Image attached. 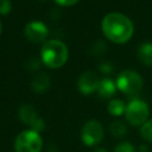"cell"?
I'll return each mask as SVG.
<instances>
[{
	"instance_id": "obj_20",
	"label": "cell",
	"mask_w": 152,
	"mask_h": 152,
	"mask_svg": "<svg viewBox=\"0 0 152 152\" xmlns=\"http://www.w3.org/2000/svg\"><path fill=\"white\" fill-rule=\"evenodd\" d=\"M56 4H58L59 6H64V7H68V6H72L78 2V0H55Z\"/></svg>"
},
{
	"instance_id": "obj_11",
	"label": "cell",
	"mask_w": 152,
	"mask_h": 152,
	"mask_svg": "<svg viewBox=\"0 0 152 152\" xmlns=\"http://www.w3.org/2000/svg\"><path fill=\"white\" fill-rule=\"evenodd\" d=\"M116 89L118 88H116L115 82L113 80L106 77V78H102L100 81V84L97 88V94L102 99H109L116 93Z\"/></svg>"
},
{
	"instance_id": "obj_6",
	"label": "cell",
	"mask_w": 152,
	"mask_h": 152,
	"mask_svg": "<svg viewBox=\"0 0 152 152\" xmlns=\"http://www.w3.org/2000/svg\"><path fill=\"white\" fill-rule=\"evenodd\" d=\"M81 139L87 146H96L103 139V127L96 120H88L81 129Z\"/></svg>"
},
{
	"instance_id": "obj_12",
	"label": "cell",
	"mask_w": 152,
	"mask_h": 152,
	"mask_svg": "<svg viewBox=\"0 0 152 152\" xmlns=\"http://www.w3.org/2000/svg\"><path fill=\"white\" fill-rule=\"evenodd\" d=\"M137 55L141 64L146 66H152V43H142L139 46Z\"/></svg>"
},
{
	"instance_id": "obj_23",
	"label": "cell",
	"mask_w": 152,
	"mask_h": 152,
	"mask_svg": "<svg viewBox=\"0 0 152 152\" xmlns=\"http://www.w3.org/2000/svg\"><path fill=\"white\" fill-rule=\"evenodd\" d=\"M40 1H44V0H40Z\"/></svg>"
},
{
	"instance_id": "obj_18",
	"label": "cell",
	"mask_w": 152,
	"mask_h": 152,
	"mask_svg": "<svg viewBox=\"0 0 152 152\" xmlns=\"http://www.w3.org/2000/svg\"><path fill=\"white\" fill-rule=\"evenodd\" d=\"M39 64H40V62H39L37 58L31 57V58L25 63V68H26L27 70H30V71H34V70H37V69L39 68Z\"/></svg>"
},
{
	"instance_id": "obj_5",
	"label": "cell",
	"mask_w": 152,
	"mask_h": 152,
	"mask_svg": "<svg viewBox=\"0 0 152 152\" xmlns=\"http://www.w3.org/2000/svg\"><path fill=\"white\" fill-rule=\"evenodd\" d=\"M150 110L145 101L140 99H133L126 104L125 116L129 125L132 126H142L148 118Z\"/></svg>"
},
{
	"instance_id": "obj_10",
	"label": "cell",
	"mask_w": 152,
	"mask_h": 152,
	"mask_svg": "<svg viewBox=\"0 0 152 152\" xmlns=\"http://www.w3.org/2000/svg\"><path fill=\"white\" fill-rule=\"evenodd\" d=\"M31 87H32L33 91H36L38 94L45 93L50 87V77L45 72H39L32 78Z\"/></svg>"
},
{
	"instance_id": "obj_19",
	"label": "cell",
	"mask_w": 152,
	"mask_h": 152,
	"mask_svg": "<svg viewBox=\"0 0 152 152\" xmlns=\"http://www.w3.org/2000/svg\"><path fill=\"white\" fill-rule=\"evenodd\" d=\"M100 70H101V72H103V74H106V75H108V74H112L113 72V65H112V63H109V62H103V63H101L100 64Z\"/></svg>"
},
{
	"instance_id": "obj_1",
	"label": "cell",
	"mask_w": 152,
	"mask_h": 152,
	"mask_svg": "<svg viewBox=\"0 0 152 152\" xmlns=\"http://www.w3.org/2000/svg\"><path fill=\"white\" fill-rule=\"evenodd\" d=\"M101 27L106 38L115 44H124L128 42L134 32V26L131 19L118 12L106 14L102 19Z\"/></svg>"
},
{
	"instance_id": "obj_15",
	"label": "cell",
	"mask_w": 152,
	"mask_h": 152,
	"mask_svg": "<svg viewBox=\"0 0 152 152\" xmlns=\"http://www.w3.org/2000/svg\"><path fill=\"white\" fill-rule=\"evenodd\" d=\"M140 134L141 137L147 140V141H151L152 142V119L151 120H147L140 128Z\"/></svg>"
},
{
	"instance_id": "obj_2",
	"label": "cell",
	"mask_w": 152,
	"mask_h": 152,
	"mask_svg": "<svg viewBox=\"0 0 152 152\" xmlns=\"http://www.w3.org/2000/svg\"><path fill=\"white\" fill-rule=\"evenodd\" d=\"M68 57V46L62 40H46L40 49V61L50 69H58L63 66L66 63Z\"/></svg>"
},
{
	"instance_id": "obj_7",
	"label": "cell",
	"mask_w": 152,
	"mask_h": 152,
	"mask_svg": "<svg viewBox=\"0 0 152 152\" xmlns=\"http://www.w3.org/2000/svg\"><path fill=\"white\" fill-rule=\"evenodd\" d=\"M18 115H19V119L21 122H24L25 125L30 126L31 129L36 131V132H40L44 129L45 127V124L43 121V119H40L36 112V109L30 106V104H23L20 108H19V112H18Z\"/></svg>"
},
{
	"instance_id": "obj_22",
	"label": "cell",
	"mask_w": 152,
	"mask_h": 152,
	"mask_svg": "<svg viewBox=\"0 0 152 152\" xmlns=\"http://www.w3.org/2000/svg\"><path fill=\"white\" fill-rule=\"evenodd\" d=\"M1 31H2V24H1V20H0V34H1Z\"/></svg>"
},
{
	"instance_id": "obj_8",
	"label": "cell",
	"mask_w": 152,
	"mask_h": 152,
	"mask_svg": "<svg viewBox=\"0 0 152 152\" xmlns=\"http://www.w3.org/2000/svg\"><path fill=\"white\" fill-rule=\"evenodd\" d=\"M24 34L32 43H36V44L43 43L44 44L49 37V28L44 23L34 20V21H30L25 26Z\"/></svg>"
},
{
	"instance_id": "obj_16",
	"label": "cell",
	"mask_w": 152,
	"mask_h": 152,
	"mask_svg": "<svg viewBox=\"0 0 152 152\" xmlns=\"http://www.w3.org/2000/svg\"><path fill=\"white\" fill-rule=\"evenodd\" d=\"M113 152H137V150H135V147L131 142L122 141V142H120V144H118L115 146Z\"/></svg>"
},
{
	"instance_id": "obj_21",
	"label": "cell",
	"mask_w": 152,
	"mask_h": 152,
	"mask_svg": "<svg viewBox=\"0 0 152 152\" xmlns=\"http://www.w3.org/2000/svg\"><path fill=\"white\" fill-rule=\"evenodd\" d=\"M94 152H107V150H104V148H102V147H97V148L94 150Z\"/></svg>"
},
{
	"instance_id": "obj_17",
	"label": "cell",
	"mask_w": 152,
	"mask_h": 152,
	"mask_svg": "<svg viewBox=\"0 0 152 152\" xmlns=\"http://www.w3.org/2000/svg\"><path fill=\"white\" fill-rule=\"evenodd\" d=\"M12 10V2L10 0H0V14L6 15Z\"/></svg>"
},
{
	"instance_id": "obj_9",
	"label": "cell",
	"mask_w": 152,
	"mask_h": 152,
	"mask_svg": "<svg viewBox=\"0 0 152 152\" xmlns=\"http://www.w3.org/2000/svg\"><path fill=\"white\" fill-rule=\"evenodd\" d=\"M100 81H101V80L99 78L97 74L89 70V71L83 72V74L78 77L77 88H78V90H80L82 94L89 95V94H93V93L97 91Z\"/></svg>"
},
{
	"instance_id": "obj_3",
	"label": "cell",
	"mask_w": 152,
	"mask_h": 152,
	"mask_svg": "<svg viewBox=\"0 0 152 152\" xmlns=\"http://www.w3.org/2000/svg\"><path fill=\"white\" fill-rule=\"evenodd\" d=\"M115 84L121 93L133 96L137 95L142 89L144 81L141 76L134 70H124L116 77Z\"/></svg>"
},
{
	"instance_id": "obj_4",
	"label": "cell",
	"mask_w": 152,
	"mask_h": 152,
	"mask_svg": "<svg viewBox=\"0 0 152 152\" xmlns=\"http://www.w3.org/2000/svg\"><path fill=\"white\" fill-rule=\"evenodd\" d=\"M43 140L40 134L33 129H26L18 134L14 141L15 152H40Z\"/></svg>"
},
{
	"instance_id": "obj_13",
	"label": "cell",
	"mask_w": 152,
	"mask_h": 152,
	"mask_svg": "<svg viewBox=\"0 0 152 152\" xmlns=\"http://www.w3.org/2000/svg\"><path fill=\"white\" fill-rule=\"evenodd\" d=\"M108 112L114 115V116H120L122 114H125V110H126V104L122 100L120 99H113L109 101L108 103Z\"/></svg>"
},
{
	"instance_id": "obj_14",
	"label": "cell",
	"mask_w": 152,
	"mask_h": 152,
	"mask_svg": "<svg viewBox=\"0 0 152 152\" xmlns=\"http://www.w3.org/2000/svg\"><path fill=\"white\" fill-rule=\"evenodd\" d=\"M109 131H110V133L114 138H122V137H125V134L127 132V128H126V125L122 121L116 120V121L110 124Z\"/></svg>"
}]
</instances>
